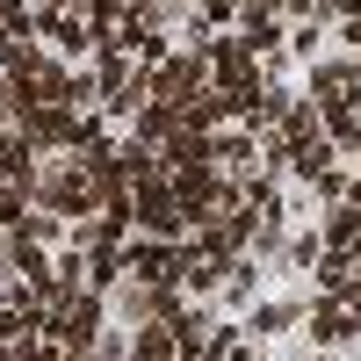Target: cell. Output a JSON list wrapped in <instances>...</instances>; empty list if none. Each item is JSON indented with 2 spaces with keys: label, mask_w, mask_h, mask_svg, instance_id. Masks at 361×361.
I'll use <instances>...</instances> for the list:
<instances>
[{
  "label": "cell",
  "mask_w": 361,
  "mask_h": 361,
  "mask_svg": "<svg viewBox=\"0 0 361 361\" xmlns=\"http://www.w3.org/2000/svg\"><path fill=\"white\" fill-rule=\"evenodd\" d=\"M238 318H246V340L260 347V340H282V333H296V325H311V296H267V304L253 296Z\"/></svg>",
  "instance_id": "6da1fadb"
}]
</instances>
